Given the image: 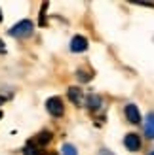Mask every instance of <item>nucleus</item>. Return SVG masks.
<instances>
[{"label": "nucleus", "instance_id": "nucleus-1", "mask_svg": "<svg viewBox=\"0 0 154 155\" xmlns=\"http://www.w3.org/2000/svg\"><path fill=\"white\" fill-rule=\"evenodd\" d=\"M33 28H34L33 21L23 19V21H19V23H17V25H13V27L10 28V34H12V36H15V38H25V36H29L30 32H33Z\"/></svg>", "mask_w": 154, "mask_h": 155}, {"label": "nucleus", "instance_id": "nucleus-2", "mask_svg": "<svg viewBox=\"0 0 154 155\" xmlns=\"http://www.w3.org/2000/svg\"><path fill=\"white\" fill-rule=\"evenodd\" d=\"M46 110H48L53 117H61L65 112V106H63V100H61L59 97H51L46 100Z\"/></svg>", "mask_w": 154, "mask_h": 155}, {"label": "nucleus", "instance_id": "nucleus-3", "mask_svg": "<svg viewBox=\"0 0 154 155\" xmlns=\"http://www.w3.org/2000/svg\"><path fill=\"white\" fill-rule=\"evenodd\" d=\"M88 49V40L84 36H74L72 40H71V51L72 53H82V51H86Z\"/></svg>", "mask_w": 154, "mask_h": 155}, {"label": "nucleus", "instance_id": "nucleus-4", "mask_svg": "<svg viewBox=\"0 0 154 155\" xmlns=\"http://www.w3.org/2000/svg\"><path fill=\"white\" fill-rule=\"evenodd\" d=\"M124 114L129 123H139L141 121V114H139V108H137L135 104H128L124 108Z\"/></svg>", "mask_w": 154, "mask_h": 155}, {"label": "nucleus", "instance_id": "nucleus-5", "mask_svg": "<svg viewBox=\"0 0 154 155\" xmlns=\"http://www.w3.org/2000/svg\"><path fill=\"white\" fill-rule=\"evenodd\" d=\"M124 146H126L129 151H137V150L141 148V138L137 136V134H133V133H129L124 138Z\"/></svg>", "mask_w": 154, "mask_h": 155}, {"label": "nucleus", "instance_id": "nucleus-6", "mask_svg": "<svg viewBox=\"0 0 154 155\" xmlns=\"http://www.w3.org/2000/svg\"><path fill=\"white\" fill-rule=\"evenodd\" d=\"M145 134H147V138H154V112L147 115V119H145Z\"/></svg>", "mask_w": 154, "mask_h": 155}, {"label": "nucleus", "instance_id": "nucleus-7", "mask_svg": "<svg viewBox=\"0 0 154 155\" xmlns=\"http://www.w3.org/2000/svg\"><path fill=\"white\" fill-rule=\"evenodd\" d=\"M51 142V133L50 130H42L40 134H36V146H46Z\"/></svg>", "mask_w": 154, "mask_h": 155}, {"label": "nucleus", "instance_id": "nucleus-8", "mask_svg": "<svg viewBox=\"0 0 154 155\" xmlns=\"http://www.w3.org/2000/svg\"><path fill=\"white\" fill-rule=\"evenodd\" d=\"M68 98H71L74 104H80V102H82V89L71 87V89H68Z\"/></svg>", "mask_w": 154, "mask_h": 155}, {"label": "nucleus", "instance_id": "nucleus-9", "mask_svg": "<svg viewBox=\"0 0 154 155\" xmlns=\"http://www.w3.org/2000/svg\"><path fill=\"white\" fill-rule=\"evenodd\" d=\"M86 102H88V106L91 108V110H97V108L101 106V97H97V95H89V97L86 98Z\"/></svg>", "mask_w": 154, "mask_h": 155}, {"label": "nucleus", "instance_id": "nucleus-10", "mask_svg": "<svg viewBox=\"0 0 154 155\" xmlns=\"http://www.w3.org/2000/svg\"><path fill=\"white\" fill-rule=\"evenodd\" d=\"M23 153H25V155H40V150H38V146L34 148L33 142H29L25 148H23Z\"/></svg>", "mask_w": 154, "mask_h": 155}, {"label": "nucleus", "instance_id": "nucleus-11", "mask_svg": "<svg viewBox=\"0 0 154 155\" xmlns=\"http://www.w3.org/2000/svg\"><path fill=\"white\" fill-rule=\"evenodd\" d=\"M63 155H78V151H76V148L72 144H63Z\"/></svg>", "mask_w": 154, "mask_h": 155}, {"label": "nucleus", "instance_id": "nucleus-12", "mask_svg": "<svg viewBox=\"0 0 154 155\" xmlns=\"http://www.w3.org/2000/svg\"><path fill=\"white\" fill-rule=\"evenodd\" d=\"M78 80H82V81H88V80H91V74H86V72L78 70Z\"/></svg>", "mask_w": 154, "mask_h": 155}, {"label": "nucleus", "instance_id": "nucleus-13", "mask_svg": "<svg viewBox=\"0 0 154 155\" xmlns=\"http://www.w3.org/2000/svg\"><path fill=\"white\" fill-rule=\"evenodd\" d=\"M99 155H114V153H110L109 150H105V148H103L101 151H99Z\"/></svg>", "mask_w": 154, "mask_h": 155}, {"label": "nucleus", "instance_id": "nucleus-14", "mask_svg": "<svg viewBox=\"0 0 154 155\" xmlns=\"http://www.w3.org/2000/svg\"><path fill=\"white\" fill-rule=\"evenodd\" d=\"M0 53H6V48H4V42L0 40Z\"/></svg>", "mask_w": 154, "mask_h": 155}, {"label": "nucleus", "instance_id": "nucleus-15", "mask_svg": "<svg viewBox=\"0 0 154 155\" xmlns=\"http://www.w3.org/2000/svg\"><path fill=\"white\" fill-rule=\"evenodd\" d=\"M4 102H6V98H4V97H0V104H4Z\"/></svg>", "mask_w": 154, "mask_h": 155}, {"label": "nucleus", "instance_id": "nucleus-16", "mask_svg": "<svg viewBox=\"0 0 154 155\" xmlns=\"http://www.w3.org/2000/svg\"><path fill=\"white\" fill-rule=\"evenodd\" d=\"M2 19H4V17H2V12H0V23H2Z\"/></svg>", "mask_w": 154, "mask_h": 155}, {"label": "nucleus", "instance_id": "nucleus-17", "mask_svg": "<svg viewBox=\"0 0 154 155\" xmlns=\"http://www.w3.org/2000/svg\"><path fill=\"white\" fill-rule=\"evenodd\" d=\"M150 155H154V151H152V153H150Z\"/></svg>", "mask_w": 154, "mask_h": 155}, {"label": "nucleus", "instance_id": "nucleus-18", "mask_svg": "<svg viewBox=\"0 0 154 155\" xmlns=\"http://www.w3.org/2000/svg\"><path fill=\"white\" fill-rule=\"evenodd\" d=\"M0 117H2V114H0Z\"/></svg>", "mask_w": 154, "mask_h": 155}]
</instances>
